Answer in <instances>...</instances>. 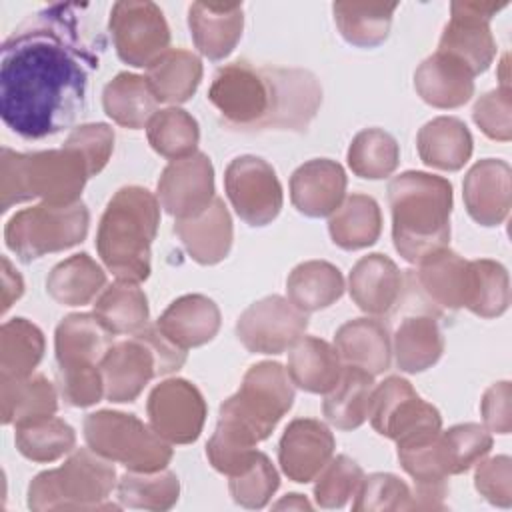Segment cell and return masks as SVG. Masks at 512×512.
<instances>
[{
    "label": "cell",
    "mask_w": 512,
    "mask_h": 512,
    "mask_svg": "<svg viewBox=\"0 0 512 512\" xmlns=\"http://www.w3.org/2000/svg\"><path fill=\"white\" fill-rule=\"evenodd\" d=\"M146 138L156 154L168 160H180L198 152L200 126L190 112L168 106L150 118Z\"/></svg>",
    "instance_id": "obj_44"
},
{
    "label": "cell",
    "mask_w": 512,
    "mask_h": 512,
    "mask_svg": "<svg viewBox=\"0 0 512 512\" xmlns=\"http://www.w3.org/2000/svg\"><path fill=\"white\" fill-rule=\"evenodd\" d=\"M364 470L360 464L344 454L332 456V460L314 478V500L320 508H342L352 496H356Z\"/></svg>",
    "instance_id": "obj_49"
},
{
    "label": "cell",
    "mask_w": 512,
    "mask_h": 512,
    "mask_svg": "<svg viewBox=\"0 0 512 512\" xmlns=\"http://www.w3.org/2000/svg\"><path fill=\"white\" fill-rule=\"evenodd\" d=\"M416 148L426 166L456 172L470 160L474 140L468 126L460 118L438 116L418 130Z\"/></svg>",
    "instance_id": "obj_30"
},
{
    "label": "cell",
    "mask_w": 512,
    "mask_h": 512,
    "mask_svg": "<svg viewBox=\"0 0 512 512\" xmlns=\"http://www.w3.org/2000/svg\"><path fill=\"white\" fill-rule=\"evenodd\" d=\"M396 366L406 374L432 368L444 354V334L432 316H408L392 336Z\"/></svg>",
    "instance_id": "obj_33"
},
{
    "label": "cell",
    "mask_w": 512,
    "mask_h": 512,
    "mask_svg": "<svg viewBox=\"0 0 512 512\" xmlns=\"http://www.w3.org/2000/svg\"><path fill=\"white\" fill-rule=\"evenodd\" d=\"M14 442L24 458L38 464H50L74 450L76 432L62 418L42 416L16 424Z\"/></svg>",
    "instance_id": "obj_41"
},
{
    "label": "cell",
    "mask_w": 512,
    "mask_h": 512,
    "mask_svg": "<svg viewBox=\"0 0 512 512\" xmlns=\"http://www.w3.org/2000/svg\"><path fill=\"white\" fill-rule=\"evenodd\" d=\"M368 420L380 436L394 442L442 428L438 408L422 400L402 376H388L372 388Z\"/></svg>",
    "instance_id": "obj_13"
},
{
    "label": "cell",
    "mask_w": 512,
    "mask_h": 512,
    "mask_svg": "<svg viewBox=\"0 0 512 512\" xmlns=\"http://www.w3.org/2000/svg\"><path fill=\"white\" fill-rule=\"evenodd\" d=\"M344 288L342 272L326 260L300 262L286 278L288 300L306 314L332 306Z\"/></svg>",
    "instance_id": "obj_35"
},
{
    "label": "cell",
    "mask_w": 512,
    "mask_h": 512,
    "mask_svg": "<svg viewBox=\"0 0 512 512\" xmlns=\"http://www.w3.org/2000/svg\"><path fill=\"white\" fill-rule=\"evenodd\" d=\"M202 60L184 48H168L146 68V80L158 102H188L202 80Z\"/></svg>",
    "instance_id": "obj_34"
},
{
    "label": "cell",
    "mask_w": 512,
    "mask_h": 512,
    "mask_svg": "<svg viewBox=\"0 0 512 512\" xmlns=\"http://www.w3.org/2000/svg\"><path fill=\"white\" fill-rule=\"evenodd\" d=\"M174 232L188 256L202 266L222 262L228 256L234 240L232 216L224 200L218 196L196 216L178 218L174 222Z\"/></svg>",
    "instance_id": "obj_23"
},
{
    "label": "cell",
    "mask_w": 512,
    "mask_h": 512,
    "mask_svg": "<svg viewBox=\"0 0 512 512\" xmlns=\"http://www.w3.org/2000/svg\"><path fill=\"white\" fill-rule=\"evenodd\" d=\"M452 184L438 174L406 170L388 184L396 252L418 264L450 242Z\"/></svg>",
    "instance_id": "obj_3"
},
{
    "label": "cell",
    "mask_w": 512,
    "mask_h": 512,
    "mask_svg": "<svg viewBox=\"0 0 512 512\" xmlns=\"http://www.w3.org/2000/svg\"><path fill=\"white\" fill-rule=\"evenodd\" d=\"M186 350L168 340L156 324H146L126 340L112 342L100 360L104 396L110 402H134L148 382L180 370Z\"/></svg>",
    "instance_id": "obj_8"
},
{
    "label": "cell",
    "mask_w": 512,
    "mask_h": 512,
    "mask_svg": "<svg viewBox=\"0 0 512 512\" xmlns=\"http://www.w3.org/2000/svg\"><path fill=\"white\" fill-rule=\"evenodd\" d=\"M472 118L476 126L492 140L508 142L512 138V92L510 86H498L482 94L474 108Z\"/></svg>",
    "instance_id": "obj_51"
},
{
    "label": "cell",
    "mask_w": 512,
    "mask_h": 512,
    "mask_svg": "<svg viewBox=\"0 0 512 512\" xmlns=\"http://www.w3.org/2000/svg\"><path fill=\"white\" fill-rule=\"evenodd\" d=\"M112 342L114 334L94 312H76L60 320L54 332V352L58 362V392L68 406L88 408L102 400L104 380L100 360Z\"/></svg>",
    "instance_id": "obj_6"
},
{
    "label": "cell",
    "mask_w": 512,
    "mask_h": 512,
    "mask_svg": "<svg viewBox=\"0 0 512 512\" xmlns=\"http://www.w3.org/2000/svg\"><path fill=\"white\" fill-rule=\"evenodd\" d=\"M94 314L114 336H132L148 324L150 308L148 298L138 284L116 280L96 298Z\"/></svg>",
    "instance_id": "obj_40"
},
{
    "label": "cell",
    "mask_w": 512,
    "mask_h": 512,
    "mask_svg": "<svg viewBox=\"0 0 512 512\" xmlns=\"http://www.w3.org/2000/svg\"><path fill=\"white\" fill-rule=\"evenodd\" d=\"M336 448L330 428L316 418H296L278 442V462L288 480L306 484L332 460Z\"/></svg>",
    "instance_id": "obj_19"
},
{
    "label": "cell",
    "mask_w": 512,
    "mask_h": 512,
    "mask_svg": "<svg viewBox=\"0 0 512 512\" xmlns=\"http://www.w3.org/2000/svg\"><path fill=\"white\" fill-rule=\"evenodd\" d=\"M24 294V280L18 270L2 256V312H6Z\"/></svg>",
    "instance_id": "obj_55"
},
{
    "label": "cell",
    "mask_w": 512,
    "mask_h": 512,
    "mask_svg": "<svg viewBox=\"0 0 512 512\" xmlns=\"http://www.w3.org/2000/svg\"><path fill=\"white\" fill-rule=\"evenodd\" d=\"M506 6L508 2H452L450 20L442 30L438 50L460 60L474 76L484 74L496 56L490 20Z\"/></svg>",
    "instance_id": "obj_15"
},
{
    "label": "cell",
    "mask_w": 512,
    "mask_h": 512,
    "mask_svg": "<svg viewBox=\"0 0 512 512\" xmlns=\"http://www.w3.org/2000/svg\"><path fill=\"white\" fill-rule=\"evenodd\" d=\"M188 28L194 46L208 60H224L242 38V2H194L188 8Z\"/></svg>",
    "instance_id": "obj_22"
},
{
    "label": "cell",
    "mask_w": 512,
    "mask_h": 512,
    "mask_svg": "<svg viewBox=\"0 0 512 512\" xmlns=\"http://www.w3.org/2000/svg\"><path fill=\"white\" fill-rule=\"evenodd\" d=\"M90 226V212L82 200L74 204L40 202L16 212L4 228L10 252L22 262L68 250L80 244Z\"/></svg>",
    "instance_id": "obj_11"
},
{
    "label": "cell",
    "mask_w": 512,
    "mask_h": 512,
    "mask_svg": "<svg viewBox=\"0 0 512 512\" xmlns=\"http://www.w3.org/2000/svg\"><path fill=\"white\" fill-rule=\"evenodd\" d=\"M334 348L346 366H356L376 376L390 368L392 338L384 322L376 318H354L334 334Z\"/></svg>",
    "instance_id": "obj_28"
},
{
    "label": "cell",
    "mask_w": 512,
    "mask_h": 512,
    "mask_svg": "<svg viewBox=\"0 0 512 512\" xmlns=\"http://www.w3.org/2000/svg\"><path fill=\"white\" fill-rule=\"evenodd\" d=\"M116 496L122 506L140 510H170L180 498V480L172 470L124 472L116 482Z\"/></svg>",
    "instance_id": "obj_45"
},
{
    "label": "cell",
    "mask_w": 512,
    "mask_h": 512,
    "mask_svg": "<svg viewBox=\"0 0 512 512\" xmlns=\"http://www.w3.org/2000/svg\"><path fill=\"white\" fill-rule=\"evenodd\" d=\"M108 30L118 58L134 68H148L170 46L164 12L150 0L114 2Z\"/></svg>",
    "instance_id": "obj_12"
},
{
    "label": "cell",
    "mask_w": 512,
    "mask_h": 512,
    "mask_svg": "<svg viewBox=\"0 0 512 512\" xmlns=\"http://www.w3.org/2000/svg\"><path fill=\"white\" fill-rule=\"evenodd\" d=\"M106 284L104 268L86 252L72 254L58 262L48 278V296L62 306H84L90 304Z\"/></svg>",
    "instance_id": "obj_37"
},
{
    "label": "cell",
    "mask_w": 512,
    "mask_h": 512,
    "mask_svg": "<svg viewBox=\"0 0 512 512\" xmlns=\"http://www.w3.org/2000/svg\"><path fill=\"white\" fill-rule=\"evenodd\" d=\"M348 290L352 302L366 314H388L402 292V274L392 258L380 252L362 256L350 270Z\"/></svg>",
    "instance_id": "obj_24"
},
{
    "label": "cell",
    "mask_w": 512,
    "mask_h": 512,
    "mask_svg": "<svg viewBox=\"0 0 512 512\" xmlns=\"http://www.w3.org/2000/svg\"><path fill=\"white\" fill-rule=\"evenodd\" d=\"M274 510H312V504L302 496V494H286L282 500H278L276 504H272Z\"/></svg>",
    "instance_id": "obj_56"
},
{
    "label": "cell",
    "mask_w": 512,
    "mask_h": 512,
    "mask_svg": "<svg viewBox=\"0 0 512 512\" xmlns=\"http://www.w3.org/2000/svg\"><path fill=\"white\" fill-rule=\"evenodd\" d=\"M474 486L494 506L510 508L512 506V460L510 456H492L482 458L476 464Z\"/></svg>",
    "instance_id": "obj_53"
},
{
    "label": "cell",
    "mask_w": 512,
    "mask_h": 512,
    "mask_svg": "<svg viewBox=\"0 0 512 512\" xmlns=\"http://www.w3.org/2000/svg\"><path fill=\"white\" fill-rule=\"evenodd\" d=\"M88 178L92 174L84 156L68 144H62L58 150L26 154L2 148V212L34 198L50 204H74L80 200Z\"/></svg>",
    "instance_id": "obj_5"
},
{
    "label": "cell",
    "mask_w": 512,
    "mask_h": 512,
    "mask_svg": "<svg viewBox=\"0 0 512 512\" xmlns=\"http://www.w3.org/2000/svg\"><path fill=\"white\" fill-rule=\"evenodd\" d=\"M42 330L26 318L6 320L0 328V376L24 378L34 374L44 356Z\"/></svg>",
    "instance_id": "obj_42"
},
{
    "label": "cell",
    "mask_w": 512,
    "mask_h": 512,
    "mask_svg": "<svg viewBox=\"0 0 512 512\" xmlns=\"http://www.w3.org/2000/svg\"><path fill=\"white\" fill-rule=\"evenodd\" d=\"M474 74L454 56L436 50L414 72L418 96L442 110L464 106L474 94Z\"/></svg>",
    "instance_id": "obj_25"
},
{
    "label": "cell",
    "mask_w": 512,
    "mask_h": 512,
    "mask_svg": "<svg viewBox=\"0 0 512 512\" xmlns=\"http://www.w3.org/2000/svg\"><path fill=\"white\" fill-rule=\"evenodd\" d=\"M224 190L234 212L248 226H266L282 210L284 192L276 170L260 156L244 154L230 160Z\"/></svg>",
    "instance_id": "obj_14"
},
{
    "label": "cell",
    "mask_w": 512,
    "mask_h": 512,
    "mask_svg": "<svg viewBox=\"0 0 512 512\" xmlns=\"http://www.w3.org/2000/svg\"><path fill=\"white\" fill-rule=\"evenodd\" d=\"M80 4H48L20 22L0 48V116L26 140L72 126L84 108L98 54Z\"/></svg>",
    "instance_id": "obj_1"
},
{
    "label": "cell",
    "mask_w": 512,
    "mask_h": 512,
    "mask_svg": "<svg viewBox=\"0 0 512 512\" xmlns=\"http://www.w3.org/2000/svg\"><path fill=\"white\" fill-rule=\"evenodd\" d=\"M148 424L170 444L198 440L208 406L202 392L184 378H168L156 384L146 402Z\"/></svg>",
    "instance_id": "obj_17"
},
{
    "label": "cell",
    "mask_w": 512,
    "mask_h": 512,
    "mask_svg": "<svg viewBox=\"0 0 512 512\" xmlns=\"http://www.w3.org/2000/svg\"><path fill=\"white\" fill-rule=\"evenodd\" d=\"M280 486V476L264 452H256L254 460L238 474L230 476L228 490L236 504L244 508H264Z\"/></svg>",
    "instance_id": "obj_48"
},
{
    "label": "cell",
    "mask_w": 512,
    "mask_h": 512,
    "mask_svg": "<svg viewBox=\"0 0 512 512\" xmlns=\"http://www.w3.org/2000/svg\"><path fill=\"white\" fill-rule=\"evenodd\" d=\"M208 100L236 130L306 132L322 104L320 80L304 68L236 60L216 70Z\"/></svg>",
    "instance_id": "obj_2"
},
{
    "label": "cell",
    "mask_w": 512,
    "mask_h": 512,
    "mask_svg": "<svg viewBox=\"0 0 512 512\" xmlns=\"http://www.w3.org/2000/svg\"><path fill=\"white\" fill-rule=\"evenodd\" d=\"M102 106L118 126L140 130L158 112V98L146 76L120 72L102 90Z\"/></svg>",
    "instance_id": "obj_32"
},
{
    "label": "cell",
    "mask_w": 512,
    "mask_h": 512,
    "mask_svg": "<svg viewBox=\"0 0 512 512\" xmlns=\"http://www.w3.org/2000/svg\"><path fill=\"white\" fill-rule=\"evenodd\" d=\"M374 388V376L362 368L346 366L336 386L326 392L322 414L338 430H356L368 418V402Z\"/></svg>",
    "instance_id": "obj_38"
},
{
    "label": "cell",
    "mask_w": 512,
    "mask_h": 512,
    "mask_svg": "<svg viewBox=\"0 0 512 512\" xmlns=\"http://www.w3.org/2000/svg\"><path fill=\"white\" fill-rule=\"evenodd\" d=\"M332 242L342 250H362L380 238L382 212L368 194H350L328 220Z\"/></svg>",
    "instance_id": "obj_36"
},
{
    "label": "cell",
    "mask_w": 512,
    "mask_h": 512,
    "mask_svg": "<svg viewBox=\"0 0 512 512\" xmlns=\"http://www.w3.org/2000/svg\"><path fill=\"white\" fill-rule=\"evenodd\" d=\"M398 2H334V22L340 36L358 48H376L388 34Z\"/></svg>",
    "instance_id": "obj_39"
},
{
    "label": "cell",
    "mask_w": 512,
    "mask_h": 512,
    "mask_svg": "<svg viewBox=\"0 0 512 512\" xmlns=\"http://www.w3.org/2000/svg\"><path fill=\"white\" fill-rule=\"evenodd\" d=\"M58 410V390L44 374L24 378L0 376V420L4 426L20 424Z\"/></svg>",
    "instance_id": "obj_31"
},
{
    "label": "cell",
    "mask_w": 512,
    "mask_h": 512,
    "mask_svg": "<svg viewBox=\"0 0 512 512\" xmlns=\"http://www.w3.org/2000/svg\"><path fill=\"white\" fill-rule=\"evenodd\" d=\"M64 144L76 148L84 156L90 174L96 176L106 168L114 152V130L104 122L80 124L68 134Z\"/></svg>",
    "instance_id": "obj_52"
},
{
    "label": "cell",
    "mask_w": 512,
    "mask_h": 512,
    "mask_svg": "<svg viewBox=\"0 0 512 512\" xmlns=\"http://www.w3.org/2000/svg\"><path fill=\"white\" fill-rule=\"evenodd\" d=\"M462 198L476 224L500 226L512 206V170L508 162L500 158L478 160L464 176Z\"/></svg>",
    "instance_id": "obj_20"
},
{
    "label": "cell",
    "mask_w": 512,
    "mask_h": 512,
    "mask_svg": "<svg viewBox=\"0 0 512 512\" xmlns=\"http://www.w3.org/2000/svg\"><path fill=\"white\" fill-rule=\"evenodd\" d=\"M416 284L422 294L446 310H460L466 306L470 288V260L458 252L440 248L416 264Z\"/></svg>",
    "instance_id": "obj_27"
},
{
    "label": "cell",
    "mask_w": 512,
    "mask_h": 512,
    "mask_svg": "<svg viewBox=\"0 0 512 512\" xmlns=\"http://www.w3.org/2000/svg\"><path fill=\"white\" fill-rule=\"evenodd\" d=\"M480 414L484 428L494 434H510L512 430V386L508 380L494 382L486 388Z\"/></svg>",
    "instance_id": "obj_54"
},
{
    "label": "cell",
    "mask_w": 512,
    "mask_h": 512,
    "mask_svg": "<svg viewBox=\"0 0 512 512\" xmlns=\"http://www.w3.org/2000/svg\"><path fill=\"white\" fill-rule=\"evenodd\" d=\"M160 202L144 186H124L106 204L96 232V250L116 280L140 284L152 270V242Z\"/></svg>",
    "instance_id": "obj_4"
},
{
    "label": "cell",
    "mask_w": 512,
    "mask_h": 512,
    "mask_svg": "<svg viewBox=\"0 0 512 512\" xmlns=\"http://www.w3.org/2000/svg\"><path fill=\"white\" fill-rule=\"evenodd\" d=\"M82 430L90 450L132 472L164 470L174 456L172 444L150 424L120 410L90 412Z\"/></svg>",
    "instance_id": "obj_10"
},
{
    "label": "cell",
    "mask_w": 512,
    "mask_h": 512,
    "mask_svg": "<svg viewBox=\"0 0 512 512\" xmlns=\"http://www.w3.org/2000/svg\"><path fill=\"white\" fill-rule=\"evenodd\" d=\"M344 362L334 344L316 338L302 336L288 348V376L294 386L310 394H326L340 380Z\"/></svg>",
    "instance_id": "obj_29"
},
{
    "label": "cell",
    "mask_w": 512,
    "mask_h": 512,
    "mask_svg": "<svg viewBox=\"0 0 512 512\" xmlns=\"http://www.w3.org/2000/svg\"><path fill=\"white\" fill-rule=\"evenodd\" d=\"M412 490L408 484L390 472H374L364 476L352 504L354 512L380 510H410Z\"/></svg>",
    "instance_id": "obj_50"
},
{
    "label": "cell",
    "mask_w": 512,
    "mask_h": 512,
    "mask_svg": "<svg viewBox=\"0 0 512 512\" xmlns=\"http://www.w3.org/2000/svg\"><path fill=\"white\" fill-rule=\"evenodd\" d=\"M114 462L90 448L72 450L58 468L44 470L28 484V508L46 510H118L106 502L116 488Z\"/></svg>",
    "instance_id": "obj_7"
},
{
    "label": "cell",
    "mask_w": 512,
    "mask_h": 512,
    "mask_svg": "<svg viewBox=\"0 0 512 512\" xmlns=\"http://www.w3.org/2000/svg\"><path fill=\"white\" fill-rule=\"evenodd\" d=\"M160 208L170 216L190 218L210 206L214 194V166L204 152L170 160L156 184Z\"/></svg>",
    "instance_id": "obj_18"
},
{
    "label": "cell",
    "mask_w": 512,
    "mask_h": 512,
    "mask_svg": "<svg viewBox=\"0 0 512 512\" xmlns=\"http://www.w3.org/2000/svg\"><path fill=\"white\" fill-rule=\"evenodd\" d=\"M510 304L508 270L490 258L470 260V288L466 306L480 318H498Z\"/></svg>",
    "instance_id": "obj_47"
},
{
    "label": "cell",
    "mask_w": 512,
    "mask_h": 512,
    "mask_svg": "<svg viewBox=\"0 0 512 512\" xmlns=\"http://www.w3.org/2000/svg\"><path fill=\"white\" fill-rule=\"evenodd\" d=\"M492 450V432L482 424L464 422L440 430L436 438V454L446 476L464 474L476 466Z\"/></svg>",
    "instance_id": "obj_43"
},
{
    "label": "cell",
    "mask_w": 512,
    "mask_h": 512,
    "mask_svg": "<svg viewBox=\"0 0 512 512\" xmlns=\"http://www.w3.org/2000/svg\"><path fill=\"white\" fill-rule=\"evenodd\" d=\"M344 168L330 158H312L290 176L292 206L308 218L332 216L346 198Z\"/></svg>",
    "instance_id": "obj_21"
},
{
    "label": "cell",
    "mask_w": 512,
    "mask_h": 512,
    "mask_svg": "<svg viewBox=\"0 0 512 512\" xmlns=\"http://www.w3.org/2000/svg\"><path fill=\"white\" fill-rule=\"evenodd\" d=\"M294 404V384L280 362L264 360L250 366L240 388L220 404L218 424L248 442L266 440Z\"/></svg>",
    "instance_id": "obj_9"
},
{
    "label": "cell",
    "mask_w": 512,
    "mask_h": 512,
    "mask_svg": "<svg viewBox=\"0 0 512 512\" xmlns=\"http://www.w3.org/2000/svg\"><path fill=\"white\" fill-rule=\"evenodd\" d=\"M220 308L204 294H184L156 320L160 332L182 350L208 344L220 330Z\"/></svg>",
    "instance_id": "obj_26"
},
{
    "label": "cell",
    "mask_w": 512,
    "mask_h": 512,
    "mask_svg": "<svg viewBox=\"0 0 512 512\" xmlns=\"http://www.w3.org/2000/svg\"><path fill=\"white\" fill-rule=\"evenodd\" d=\"M350 170L364 180H382L394 174L400 162V146L382 128L360 130L346 152Z\"/></svg>",
    "instance_id": "obj_46"
},
{
    "label": "cell",
    "mask_w": 512,
    "mask_h": 512,
    "mask_svg": "<svg viewBox=\"0 0 512 512\" xmlns=\"http://www.w3.org/2000/svg\"><path fill=\"white\" fill-rule=\"evenodd\" d=\"M308 328V314L272 294L252 302L236 320V338L252 354H282Z\"/></svg>",
    "instance_id": "obj_16"
}]
</instances>
